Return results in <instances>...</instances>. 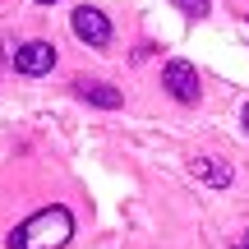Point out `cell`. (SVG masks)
I'll return each mask as SVG.
<instances>
[{
  "label": "cell",
  "mask_w": 249,
  "mask_h": 249,
  "mask_svg": "<svg viewBox=\"0 0 249 249\" xmlns=\"http://www.w3.org/2000/svg\"><path fill=\"white\" fill-rule=\"evenodd\" d=\"M70 23H74V37H79V42H88V46H107V42H111V18L102 14V9L79 5V9L70 14Z\"/></svg>",
  "instance_id": "cell-4"
},
{
  "label": "cell",
  "mask_w": 249,
  "mask_h": 249,
  "mask_svg": "<svg viewBox=\"0 0 249 249\" xmlns=\"http://www.w3.org/2000/svg\"><path fill=\"white\" fill-rule=\"evenodd\" d=\"M194 176L203 180V185H213V189H226L235 180V171L226 166L222 157H194Z\"/></svg>",
  "instance_id": "cell-6"
},
{
  "label": "cell",
  "mask_w": 249,
  "mask_h": 249,
  "mask_svg": "<svg viewBox=\"0 0 249 249\" xmlns=\"http://www.w3.org/2000/svg\"><path fill=\"white\" fill-rule=\"evenodd\" d=\"M161 88H166L180 107H194V102L203 97V88H198V70L189 60H166V65H161Z\"/></svg>",
  "instance_id": "cell-2"
},
{
  "label": "cell",
  "mask_w": 249,
  "mask_h": 249,
  "mask_svg": "<svg viewBox=\"0 0 249 249\" xmlns=\"http://www.w3.org/2000/svg\"><path fill=\"white\" fill-rule=\"evenodd\" d=\"M240 120H245V129H249V102H245V116H240Z\"/></svg>",
  "instance_id": "cell-8"
},
{
  "label": "cell",
  "mask_w": 249,
  "mask_h": 249,
  "mask_svg": "<svg viewBox=\"0 0 249 249\" xmlns=\"http://www.w3.org/2000/svg\"><path fill=\"white\" fill-rule=\"evenodd\" d=\"M176 9H180V14H189V18H203L208 9H213V0H176Z\"/></svg>",
  "instance_id": "cell-7"
},
{
  "label": "cell",
  "mask_w": 249,
  "mask_h": 249,
  "mask_svg": "<svg viewBox=\"0 0 249 249\" xmlns=\"http://www.w3.org/2000/svg\"><path fill=\"white\" fill-rule=\"evenodd\" d=\"M37 5H55V0H37Z\"/></svg>",
  "instance_id": "cell-9"
},
{
  "label": "cell",
  "mask_w": 249,
  "mask_h": 249,
  "mask_svg": "<svg viewBox=\"0 0 249 249\" xmlns=\"http://www.w3.org/2000/svg\"><path fill=\"white\" fill-rule=\"evenodd\" d=\"M9 65H14L18 74H28V79L51 74V70H55V46H51V42H23V46L9 51Z\"/></svg>",
  "instance_id": "cell-3"
},
{
  "label": "cell",
  "mask_w": 249,
  "mask_h": 249,
  "mask_svg": "<svg viewBox=\"0 0 249 249\" xmlns=\"http://www.w3.org/2000/svg\"><path fill=\"white\" fill-rule=\"evenodd\" d=\"M74 92H79L83 102H92V107H107V111H116L120 102H124V92H116L111 83H97V79H79Z\"/></svg>",
  "instance_id": "cell-5"
},
{
  "label": "cell",
  "mask_w": 249,
  "mask_h": 249,
  "mask_svg": "<svg viewBox=\"0 0 249 249\" xmlns=\"http://www.w3.org/2000/svg\"><path fill=\"white\" fill-rule=\"evenodd\" d=\"M74 235V217L70 208H42V213H33L28 222H18L14 231H9V249H65Z\"/></svg>",
  "instance_id": "cell-1"
}]
</instances>
